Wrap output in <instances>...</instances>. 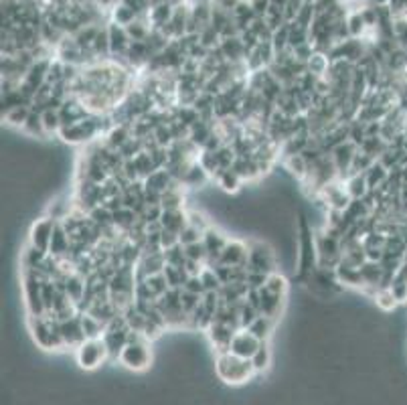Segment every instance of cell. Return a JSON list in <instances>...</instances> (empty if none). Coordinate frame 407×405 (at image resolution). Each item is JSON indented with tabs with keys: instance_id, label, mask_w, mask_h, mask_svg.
<instances>
[{
	"instance_id": "484cf974",
	"label": "cell",
	"mask_w": 407,
	"mask_h": 405,
	"mask_svg": "<svg viewBox=\"0 0 407 405\" xmlns=\"http://www.w3.org/2000/svg\"><path fill=\"white\" fill-rule=\"evenodd\" d=\"M201 239H203V233L199 231L197 227H193V225L189 223H186V227L179 233V243H181L183 248L184 245H191V243H197Z\"/></svg>"
},
{
	"instance_id": "ba28073f",
	"label": "cell",
	"mask_w": 407,
	"mask_h": 405,
	"mask_svg": "<svg viewBox=\"0 0 407 405\" xmlns=\"http://www.w3.org/2000/svg\"><path fill=\"white\" fill-rule=\"evenodd\" d=\"M229 235L223 233L221 229H217V227H211L207 229L205 233H203V243H205V248H207V266L213 267L215 264H219V257H221V253H223L225 245L229 243Z\"/></svg>"
},
{
	"instance_id": "6da1fadb",
	"label": "cell",
	"mask_w": 407,
	"mask_h": 405,
	"mask_svg": "<svg viewBox=\"0 0 407 405\" xmlns=\"http://www.w3.org/2000/svg\"><path fill=\"white\" fill-rule=\"evenodd\" d=\"M215 371H217V377L225 381V383H229V385H243V383H247L250 379L257 375L250 359H241V357L229 353V350L217 353Z\"/></svg>"
},
{
	"instance_id": "44dd1931",
	"label": "cell",
	"mask_w": 407,
	"mask_h": 405,
	"mask_svg": "<svg viewBox=\"0 0 407 405\" xmlns=\"http://www.w3.org/2000/svg\"><path fill=\"white\" fill-rule=\"evenodd\" d=\"M250 361H252L253 369H255L257 375L267 371L269 365H272V350H269V345H267V343H262V347L257 349V353L253 355Z\"/></svg>"
},
{
	"instance_id": "7a4b0ae2",
	"label": "cell",
	"mask_w": 407,
	"mask_h": 405,
	"mask_svg": "<svg viewBox=\"0 0 407 405\" xmlns=\"http://www.w3.org/2000/svg\"><path fill=\"white\" fill-rule=\"evenodd\" d=\"M28 328L33 333L35 343L45 350H63L65 340L61 336V328H59V321L55 316H28Z\"/></svg>"
},
{
	"instance_id": "4316f807",
	"label": "cell",
	"mask_w": 407,
	"mask_h": 405,
	"mask_svg": "<svg viewBox=\"0 0 407 405\" xmlns=\"http://www.w3.org/2000/svg\"><path fill=\"white\" fill-rule=\"evenodd\" d=\"M267 276H269V274H264V272H250V270H247L245 284L250 286V290H262V288L266 286Z\"/></svg>"
},
{
	"instance_id": "7402d4cb",
	"label": "cell",
	"mask_w": 407,
	"mask_h": 405,
	"mask_svg": "<svg viewBox=\"0 0 407 405\" xmlns=\"http://www.w3.org/2000/svg\"><path fill=\"white\" fill-rule=\"evenodd\" d=\"M23 132H27L28 136H47V130L43 126V116L39 110H33L28 116L27 124L21 128Z\"/></svg>"
},
{
	"instance_id": "277c9868",
	"label": "cell",
	"mask_w": 407,
	"mask_h": 405,
	"mask_svg": "<svg viewBox=\"0 0 407 405\" xmlns=\"http://www.w3.org/2000/svg\"><path fill=\"white\" fill-rule=\"evenodd\" d=\"M75 359L85 371H96L98 367H101V363L110 361V353L104 338H87L75 349Z\"/></svg>"
},
{
	"instance_id": "2e32d148",
	"label": "cell",
	"mask_w": 407,
	"mask_h": 405,
	"mask_svg": "<svg viewBox=\"0 0 407 405\" xmlns=\"http://www.w3.org/2000/svg\"><path fill=\"white\" fill-rule=\"evenodd\" d=\"M345 184H347V191H349V195H351L352 199H365V196L371 193L365 172L351 174V177L345 181Z\"/></svg>"
},
{
	"instance_id": "f1b7e54d",
	"label": "cell",
	"mask_w": 407,
	"mask_h": 405,
	"mask_svg": "<svg viewBox=\"0 0 407 405\" xmlns=\"http://www.w3.org/2000/svg\"><path fill=\"white\" fill-rule=\"evenodd\" d=\"M247 2L252 4L253 13L257 14V16H266L269 6H272V0H247Z\"/></svg>"
},
{
	"instance_id": "83f0119b",
	"label": "cell",
	"mask_w": 407,
	"mask_h": 405,
	"mask_svg": "<svg viewBox=\"0 0 407 405\" xmlns=\"http://www.w3.org/2000/svg\"><path fill=\"white\" fill-rule=\"evenodd\" d=\"M183 290L203 296V294H205V286H203V279H201V276H189L186 282H184Z\"/></svg>"
},
{
	"instance_id": "8992f818",
	"label": "cell",
	"mask_w": 407,
	"mask_h": 405,
	"mask_svg": "<svg viewBox=\"0 0 407 405\" xmlns=\"http://www.w3.org/2000/svg\"><path fill=\"white\" fill-rule=\"evenodd\" d=\"M55 225L57 221L53 217L45 215V217H39L37 221H33L30 229H28V243L37 250H43V252L49 253V245H51V239H53V233H55Z\"/></svg>"
},
{
	"instance_id": "5bb4252c",
	"label": "cell",
	"mask_w": 407,
	"mask_h": 405,
	"mask_svg": "<svg viewBox=\"0 0 407 405\" xmlns=\"http://www.w3.org/2000/svg\"><path fill=\"white\" fill-rule=\"evenodd\" d=\"M213 181L217 182V187H219L223 193H229V195H235V193H239V191H241V187L245 184L243 179L239 177L233 168H225V170H221V172H219Z\"/></svg>"
},
{
	"instance_id": "30bf717a",
	"label": "cell",
	"mask_w": 407,
	"mask_h": 405,
	"mask_svg": "<svg viewBox=\"0 0 407 405\" xmlns=\"http://www.w3.org/2000/svg\"><path fill=\"white\" fill-rule=\"evenodd\" d=\"M205 333L209 335L211 343H213L215 350H217V353H225V350H229L231 338L235 336L238 328H233V326H229V324H225V322L213 321Z\"/></svg>"
},
{
	"instance_id": "3957f363",
	"label": "cell",
	"mask_w": 407,
	"mask_h": 405,
	"mask_svg": "<svg viewBox=\"0 0 407 405\" xmlns=\"http://www.w3.org/2000/svg\"><path fill=\"white\" fill-rule=\"evenodd\" d=\"M120 363L124 365L130 371H136L142 373L146 371L150 363H152V349H150V340L144 338L140 333H134L130 335V343H128L124 350L120 353Z\"/></svg>"
},
{
	"instance_id": "d6986e66",
	"label": "cell",
	"mask_w": 407,
	"mask_h": 405,
	"mask_svg": "<svg viewBox=\"0 0 407 405\" xmlns=\"http://www.w3.org/2000/svg\"><path fill=\"white\" fill-rule=\"evenodd\" d=\"M43 126L47 130V136H53V134H59V130L63 128V120H61V113H59V108H47L43 110Z\"/></svg>"
},
{
	"instance_id": "8fae6325",
	"label": "cell",
	"mask_w": 407,
	"mask_h": 405,
	"mask_svg": "<svg viewBox=\"0 0 407 405\" xmlns=\"http://www.w3.org/2000/svg\"><path fill=\"white\" fill-rule=\"evenodd\" d=\"M59 328H61V336H63V340H65V347H67V349H77L82 343L87 340V338H85L84 328H82L79 314H77V316H73V318H69V321L59 322Z\"/></svg>"
},
{
	"instance_id": "603a6c76",
	"label": "cell",
	"mask_w": 407,
	"mask_h": 405,
	"mask_svg": "<svg viewBox=\"0 0 407 405\" xmlns=\"http://www.w3.org/2000/svg\"><path fill=\"white\" fill-rule=\"evenodd\" d=\"M264 288H266L267 292L286 296V294H288V279H286V276L280 274V272H272V274L267 276V282Z\"/></svg>"
},
{
	"instance_id": "9a60e30c",
	"label": "cell",
	"mask_w": 407,
	"mask_h": 405,
	"mask_svg": "<svg viewBox=\"0 0 407 405\" xmlns=\"http://www.w3.org/2000/svg\"><path fill=\"white\" fill-rule=\"evenodd\" d=\"M276 318H272V316H266V314H260L255 321L247 326V331H252L253 335L257 336L262 343H267L269 340V336L274 335V328H276Z\"/></svg>"
},
{
	"instance_id": "e0dca14e",
	"label": "cell",
	"mask_w": 407,
	"mask_h": 405,
	"mask_svg": "<svg viewBox=\"0 0 407 405\" xmlns=\"http://www.w3.org/2000/svg\"><path fill=\"white\" fill-rule=\"evenodd\" d=\"M328 70H330V57H328V53H323V51H316L306 63V71L312 73L314 77H318V79L326 77Z\"/></svg>"
},
{
	"instance_id": "9c48e42d",
	"label": "cell",
	"mask_w": 407,
	"mask_h": 405,
	"mask_svg": "<svg viewBox=\"0 0 407 405\" xmlns=\"http://www.w3.org/2000/svg\"><path fill=\"white\" fill-rule=\"evenodd\" d=\"M247 255H250V243L241 239H229L225 245L223 253L219 257V264L223 266H247Z\"/></svg>"
},
{
	"instance_id": "cb8c5ba5",
	"label": "cell",
	"mask_w": 407,
	"mask_h": 405,
	"mask_svg": "<svg viewBox=\"0 0 407 405\" xmlns=\"http://www.w3.org/2000/svg\"><path fill=\"white\" fill-rule=\"evenodd\" d=\"M184 255H186V260H191V262H199V264H205L207 266V248H205V243H203V239L197 241V243H191V245H184Z\"/></svg>"
},
{
	"instance_id": "4fadbf2b",
	"label": "cell",
	"mask_w": 407,
	"mask_h": 405,
	"mask_svg": "<svg viewBox=\"0 0 407 405\" xmlns=\"http://www.w3.org/2000/svg\"><path fill=\"white\" fill-rule=\"evenodd\" d=\"M189 223V213L184 209H165L162 217H160V225L162 229H169L174 233H181Z\"/></svg>"
},
{
	"instance_id": "ffe728a7",
	"label": "cell",
	"mask_w": 407,
	"mask_h": 405,
	"mask_svg": "<svg viewBox=\"0 0 407 405\" xmlns=\"http://www.w3.org/2000/svg\"><path fill=\"white\" fill-rule=\"evenodd\" d=\"M47 255L49 253L43 252V250H37V248H33L30 243L27 245V250L23 252V270H37V267L41 266L43 262L47 260Z\"/></svg>"
},
{
	"instance_id": "52a82bcc",
	"label": "cell",
	"mask_w": 407,
	"mask_h": 405,
	"mask_svg": "<svg viewBox=\"0 0 407 405\" xmlns=\"http://www.w3.org/2000/svg\"><path fill=\"white\" fill-rule=\"evenodd\" d=\"M260 347H262V340L253 335L252 331H247V328H239L238 333H235V336L231 338L229 353L238 355L241 359H252Z\"/></svg>"
},
{
	"instance_id": "7c38bea8",
	"label": "cell",
	"mask_w": 407,
	"mask_h": 405,
	"mask_svg": "<svg viewBox=\"0 0 407 405\" xmlns=\"http://www.w3.org/2000/svg\"><path fill=\"white\" fill-rule=\"evenodd\" d=\"M284 304H286V296L267 292L266 288L260 290V312H262V314L272 316V318L278 321L281 310H284Z\"/></svg>"
},
{
	"instance_id": "5b68a950",
	"label": "cell",
	"mask_w": 407,
	"mask_h": 405,
	"mask_svg": "<svg viewBox=\"0 0 407 405\" xmlns=\"http://www.w3.org/2000/svg\"><path fill=\"white\" fill-rule=\"evenodd\" d=\"M278 260L274 248L266 241H252L250 243V255H247V270L250 272H264L272 274L278 272Z\"/></svg>"
},
{
	"instance_id": "d4e9b609",
	"label": "cell",
	"mask_w": 407,
	"mask_h": 405,
	"mask_svg": "<svg viewBox=\"0 0 407 405\" xmlns=\"http://www.w3.org/2000/svg\"><path fill=\"white\" fill-rule=\"evenodd\" d=\"M186 213H189V225L197 227L201 233H205L207 229L213 227L211 219H207V215H205V213H201V211H186Z\"/></svg>"
},
{
	"instance_id": "ac0fdd59",
	"label": "cell",
	"mask_w": 407,
	"mask_h": 405,
	"mask_svg": "<svg viewBox=\"0 0 407 405\" xmlns=\"http://www.w3.org/2000/svg\"><path fill=\"white\" fill-rule=\"evenodd\" d=\"M79 321H82L85 338H101L106 333V324L98 321L96 316H91L89 312H79Z\"/></svg>"
}]
</instances>
